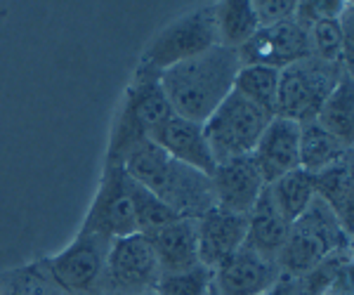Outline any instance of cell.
<instances>
[{
    "instance_id": "cell-8",
    "label": "cell",
    "mask_w": 354,
    "mask_h": 295,
    "mask_svg": "<svg viewBox=\"0 0 354 295\" xmlns=\"http://www.w3.org/2000/svg\"><path fill=\"white\" fill-rule=\"evenodd\" d=\"M272 118L274 116L232 90L227 99L203 123V133L213 151L215 166L227 158L253 154L260 135L265 133Z\"/></svg>"
},
{
    "instance_id": "cell-23",
    "label": "cell",
    "mask_w": 354,
    "mask_h": 295,
    "mask_svg": "<svg viewBox=\"0 0 354 295\" xmlns=\"http://www.w3.org/2000/svg\"><path fill=\"white\" fill-rule=\"evenodd\" d=\"M352 73L340 78V83L335 85V90L328 95V99L324 102L322 111L317 116V123L326 133L333 135L335 140H340L345 146H352L354 140V118H352Z\"/></svg>"
},
{
    "instance_id": "cell-22",
    "label": "cell",
    "mask_w": 354,
    "mask_h": 295,
    "mask_svg": "<svg viewBox=\"0 0 354 295\" xmlns=\"http://www.w3.org/2000/svg\"><path fill=\"white\" fill-rule=\"evenodd\" d=\"M270 196L277 206V211L283 215V220L290 225L293 220H298L302 213L307 211V206L314 198V175L307 173L302 168H295L290 173L281 175L279 180H274L272 184H267Z\"/></svg>"
},
{
    "instance_id": "cell-24",
    "label": "cell",
    "mask_w": 354,
    "mask_h": 295,
    "mask_svg": "<svg viewBox=\"0 0 354 295\" xmlns=\"http://www.w3.org/2000/svg\"><path fill=\"white\" fill-rule=\"evenodd\" d=\"M279 69L260 64H245L239 69L234 78V93L253 102L270 116H277V97H279Z\"/></svg>"
},
{
    "instance_id": "cell-14",
    "label": "cell",
    "mask_w": 354,
    "mask_h": 295,
    "mask_svg": "<svg viewBox=\"0 0 354 295\" xmlns=\"http://www.w3.org/2000/svg\"><path fill=\"white\" fill-rule=\"evenodd\" d=\"M149 140L175 161L185 163V166L194 170H201L208 178L213 175L215 158L208 146V140H205L203 123L187 121V118L173 113L170 118H165L161 126L151 130Z\"/></svg>"
},
{
    "instance_id": "cell-2",
    "label": "cell",
    "mask_w": 354,
    "mask_h": 295,
    "mask_svg": "<svg viewBox=\"0 0 354 295\" xmlns=\"http://www.w3.org/2000/svg\"><path fill=\"white\" fill-rule=\"evenodd\" d=\"M123 168L137 184L156 194L185 220H198L215 206L208 175L170 158L151 140L133 146L123 158Z\"/></svg>"
},
{
    "instance_id": "cell-12",
    "label": "cell",
    "mask_w": 354,
    "mask_h": 295,
    "mask_svg": "<svg viewBox=\"0 0 354 295\" xmlns=\"http://www.w3.org/2000/svg\"><path fill=\"white\" fill-rule=\"evenodd\" d=\"M210 187H213V198L218 208L227 213L248 215L267 184L253 154H245L218 163L210 175Z\"/></svg>"
},
{
    "instance_id": "cell-31",
    "label": "cell",
    "mask_w": 354,
    "mask_h": 295,
    "mask_svg": "<svg viewBox=\"0 0 354 295\" xmlns=\"http://www.w3.org/2000/svg\"><path fill=\"white\" fill-rule=\"evenodd\" d=\"M352 15H354V8L352 3L345 5V10L340 12L338 17V24H340V33H342V48H345V66L352 71V48H354V36H352Z\"/></svg>"
},
{
    "instance_id": "cell-19",
    "label": "cell",
    "mask_w": 354,
    "mask_h": 295,
    "mask_svg": "<svg viewBox=\"0 0 354 295\" xmlns=\"http://www.w3.org/2000/svg\"><path fill=\"white\" fill-rule=\"evenodd\" d=\"M314 196L322 198L328 211L338 218V222L352 236L354 220V196H352V156L335 163L314 175Z\"/></svg>"
},
{
    "instance_id": "cell-28",
    "label": "cell",
    "mask_w": 354,
    "mask_h": 295,
    "mask_svg": "<svg viewBox=\"0 0 354 295\" xmlns=\"http://www.w3.org/2000/svg\"><path fill=\"white\" fill-rule=\"evenodd\" d=\"M213 283V269L196 265L194 269L161 276L156 286L158 295H205Z\"/></svg>"
},
{
    "instance_id": "cell-15",
    "label": "cell",
    "mask_w": 354,
    "mask_h": 295,
    "mask_svg": "<svg viewBox=\"0 0 354 295\" xmlns=\"http://www.w3.org/2000/svg\"><path fill=\"white\" fill-rule=\"evenodd\" d=\"M245 231H248V215L227 213L218 206L208 208L196 220L198 263L215 269L243 246Z\"/></svg>"
},
{
    "instance_id": "cell-9",
    "label": "cell",
    "mask_w": 354,
    "mask_h": 295,
    "mask_svg": "<svg viewBox=\"0 0 354 295\" xmlns=\"http://www.w3.org/2000/svg\"><path fill=\"white\" fill-rule=\"evenodd\" d=\"M161 281L156 255L142 234L113 239L104 267V295H142Z\"/></svg>"
},
{
    "instance_id": "cell-32",
    "label": "cell",
    "mask_w": 354,
    "mask_h": 295,
    "mask_svg": "<svg viewBox=\"0 0 354 295\" xmlns=\"http://www.w3.org/2000/svg\"><path fill=\"white\" fill-rule=\"evenodd\" d=\"M260 295H300V283H298V276H288V274H281L279 281L274 283L272 288H267L265 293Z\"/></svg>"
},
{
    "instance_id": "cell-6",
    "label": "cell",
    "mask_w": 354,
    "mask_h": 295,
    "mask_svg": "<svg viewBox=\"0 0 354 295\" xmlns=\"http://www.w3.org/2000/svg\"><path fill=\"white\" fill-rule=\"evenodd\" d=\"M218 45V31H215V10L213 5L198 8L194 12L180 17L173 24L153 36L142 55L140 66L156 73L185 64L189 59L205 55Z\"/></svg>"
},
{
    "instance_id": "cell-18",
    "label": "cell",
    "mask_w": 354,
    "mask_h": 295,
    "mask_svg": "<svg viewBox=\"0 0 354 295\" xmlns=\"http://www.w3.org/2000/svg\"><path fill=\"white\" fill-rule=\"evenodd\" d=\"M288 222L274 206L270 189H262L255 206L248 213V231H245V246L255 251L260 258L277 263L283 241L288 236Z\"/></svg>"
},
{
    "instance_id": "cell-7",
    "label": "cell",
    "mask_w": 354,
    "mask_h": 295,
    "mask_svg": "<svg viewBox=\"0 0 354 295\" xmlns=\"http://www.w3.org/2000/svg\"><path fill=\"white\" fill-rule=\"evenodd\" d=\"M111 241L81 229L76 241L36 267L68 295H104V267Z\"/></svg>"
},
{
    "instance_id": "cell-29",
    "label": "cell",
    "mask_w": 354,
    "mask_h": 295,
    "mask_svg": "<svg viewBox=\"0 0 354 295\" xmlns=\"http://www.w3.org/2000/svg\"><path fill=\"white\" fill-rule=\"evenodd\" d=\"M345 5L347 3H338V0H307V3H295L293 19L300 26L310 28L319 19H338L340 12L345 10Z\"/></svg>"
},
{
    "instance_id": "cell-17",
    "label": "cell",
    "mask_w": 354,
    "mask_h": 295,
    "mask_svg": "<svg viewBox=\"0 0 354 295\" xmlns=\"http://www.w3.org/2000/svg\"><path fill=\"white\" fill-rule=\"evenodd\" d=\"M142 236H147L153 255H156L161 276L187 272L201 265L198 263L196 220H175V222Z\"/></svg>"
},
{
    "instance_id": "cell-13",
    "label": "cell",
    "mask_w": 354,
    "mask_h": 295,
    "mask_svg": "<svg viewBox=\"0 0 354 295\" xmlns=\"http://www.w3.org/2000/svg\"><path fill=\"white\" fill-rule=\"evenodd\" d=\"M279 276V265L260 258L245 243L213 269V283L220 295H260L272 288Z\"/></svg>"
},
{
    "instance_id": "cell-11",
    "label": "cell",
    "mask_w": 354,
    "mask_h": 295,
    "mask_svg": "<svg viewBox=\"0 0 354 295\" xmlns=\"http://www.w3.org/2000/svg\"><path fill=\"white\" fill-rule=\"evenodd\" d=\"M236 53L241 66L260 64V66H272V69L279 71L312 55L307 28L300 26L295 19L258 28L255 36L245 45H241Z\"/></svg>"
},
{
    "instance_id": "cell-26",
    "label": "cell",
    "mask_w": 354,
    "mask_h": 295,
    "mask_svg": "<svg viewBox=\"0 0 354 295\" xmlns=\"http://www.w3.org/2000/svg\"><path fill=\"white\" fill-rule=\"evenodd\" d=\"M0 295H68L57 288L36 265L0 274Z\"/></svg>"
},
{
    "instance_id": "cell-20",
    "label": "cell",
    "mask_w": 354,
    "mask_h": 295,
    "mask_svg": "<svg viewBox=\"0 0 354 295\" xmlns=\"http://www.w3.org/2000/svg\"><path fill=\"white\" fill-rule=\"evenodd\" d=\"M352 156V146H345L340 140L326 133L317 121L300 126V168L317 175L335 163Z\"/></svg>"
},
{
    "instance_id": "cell-30",
    "label": "cell",
    "mask_w": 354,
    "mask_h": 295,
    "mask_svg": "<svg viewBox=\"0 0 354 295\" xmlns=\"http://www.w3.org/2000/svg\"><path fill=\"white\" fill-rule=\"evenodd\" d=\"M253 10L255 17H258L260 28H265L293 19L295 0H258V3H253Z\"/></svg>"
},
{
    "instance_id": "cell-10",
    "label": "cell",
    "mask_w": 354,
    "mask_h": 295,
    "mask_svg": "<svg viewBox=\"0 0 354 295\" xmlns=\"http://www.w3.org/2000/svg\"><path fill=\"white\" fill-rule=\"evenodd\" d=\"M128 184L130 178L125 173L123 163L104 161L100 191H97L90 213L85 215L81 229L93 231V234L102 236L106 241L137 234L133 198H130Z\"/></svg>"
},
{
    "instance_id": "cell-35",
    "label": "cell",
    "mask_w": 354,
    "mask_h": 295,
    "mask_svg": "<svg viewBox=\"0 0 354 295\" xmlns=\"http://www.w3.org/2000/svg\"><path fill=\"white\" fill-rule=\"evenodd\" d=\"M142 295H158L156 291H149V293H142Z\"/></svg>"
},
{
    "instance_id": "cell-4",
    "label": "cell",
    "mask_w": 354,
    "mask_h": 295,
    "mask_svg": "<svg viewBox=\"0 0 354 295\" xmlns=\"http://www.w3.org/2000/svg\"><path fill=\"white\" fill-rule=\"evenodd\" d=\"M173 116V106L163 93L161 73L137 66L135 81L130 83L118 111L116 126L111 130L106 161L123 163L125 154L140 142L149 140V133Z\"/></svg>"
},
{
    "instance_id": "cell-27",
    "label": "cell",
    "mask_w": 354,
    "mask_h": 295,
    "mask_svg": "<svg viewBox=\"0 0 354 295\" xmlns=\"http://www.w3.org/2000/svg\"><path fill=\"white\" fill-rule=\"evenodd\" d=\"M307 38H310L312 57H317V59H322V61H328V64L345 66V48H342V33H340L338 19L314 21V24L307 28Z\"/></svg>"
},
{
    "instance_id": "cell-34",
    "label": "cell",
    "mask_w": 354,
    "mask_h": 295,
    "mask_svg": "<svg viewBox=\"0 0 354 295\" xmlns=\"http://www.w3.org/2000/svg\"><path fill=\"white\" fill-rule=\"evenodd\" d=\"M205 295H220V291L215 288V283H210V288H208V293H205Z\"/></svg>"
},
{
    "instance_id": "cell-21",
    "label": "cell",
    "mask_w": 354,
    "mask_h": 295,
    "mask_svg": "<svg viewBox=\"0 0 354 295\" xmlns=\"http://www.w3.org/2000/svg\"><path fill=\"white\" fill-rule=\"evenodd\" d=\"M213 10L218 45H222V48L239 50L260 28L250 0H225V3H215Z\"/></svg>"
},
{
    "instance_id": "cell-33",
    "label": "cell",
    "mask_w": 354,
    "mask_h": 295,
    "mask_svg": "<svg viewBox=\"0 0 354 295\" xmlns=\"http://www.w3.org/2000/svg\"><path fill=\"white\" fill-rule=\"evenodd\" d=\"M322 295H352V267H347L342 274L335 279L333 286Z\"/></svg>"
},
{
    "instance_id": "cell-25",
    "label": "cell",
    "mask_w": 354,
    "mask_h": 295,
    "mask_svg": "<svg viewBox=\"0 0 354 295\" xmlns=\"http://www.w3.org/2000/svg\"><path fill=\"white\" fill-rule=\"evenodd\" d=\"M128 187H130V198H133L137 234H149V231L161 229V227L175 222V220H185V218H180V215H177L170 206H165L156 194H151L149 189H145L142 184H137L133 178H130Z\"/></svg>"
},
{
    "instance_id": "cell-1",
    "label": "cell",
    "mask_w": 354,
    "mask_h": 295,
    "mask_svg": "<svg viewBox=\"0 0 354 295\" xmlns=\"http://www.w3.org/2000/svg\"><path fill=\"white\" fill-rule=\"evenodd\" d=\"M239 69L241 61L236 50L215 45L196 59L163 71L161 85L173 113L187 121L205 123L234 90Z\"/></svg>"
},
{
    "instance_id": "cell-3",
    "label": "cell",
    "mask_w": 354,
    "mask_h": 295,
    "mask_svg": "<svg viewBox=\"0 0 354 295\" xmlns=\"http://www.w3.org/2000/svg\"><path fill=\"white\" fill-rule=\"evenodd\" d=\"M347 248H352V236L342 229L326 203L314 196L307 211L290 222L277 265L281 274L302 276L328 255L347 251Z\"/></svg>"
},
{
    "instance_id": "cell-16",
    "label": "cell",
    "mask_w": 354,
    "mask_h": 295,
    "mask_svg": "<svg viewBox=\"0 0 354 295\" xmlns=\"http://www.w3.org/2000/svg\"><path fill=\"white\" fill-rule=\"evenodd\" d=\"M253 158L265 184L300 168V126L288 118L274 116L255 144Z\"/></svg>"
},
{
    "instance_id": "cell-5",
    "label": "cell",
    "mask_w": 354,
    "mask_h": 295,
    "mask_svg": "<svg viewBox=\"0 0 354 295\" xmlns=\"http://www.w3.org/2000/svg\"><path fill=\"white\" fill-rule=\"evenodd\" d=\"M347 73L352 71H347L342 64H328L312 55L281 69L277 116L295 121L298 126L317 121L324 102Z\"/></svg>"
}]
</instances>
